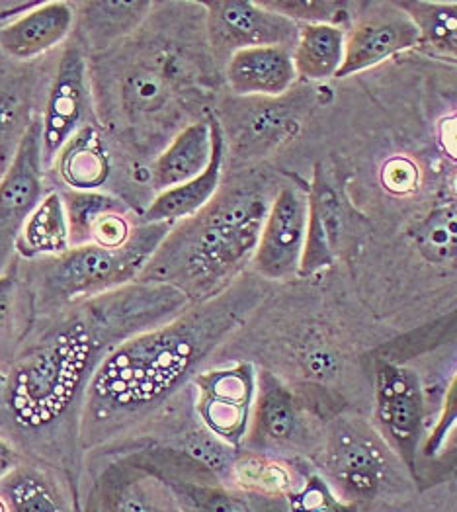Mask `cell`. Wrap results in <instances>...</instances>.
Masks as SVG:
<instances>
[{"label": "cell", "instance_id": "6da1fadb", "mask_svg": "<svg viewBox=\"0 0 457 512\" xmlns=\"http://www.w3.org/2000/svg\"><path fill=\"white\" fill-rule=\"evenodd\" d=\"M192 305L172 286L135 282L40 319L20 358L6 372L0 419L24 440H43L47 432L67 425L77 438L84 389L104 356Z\"/></svg>", "mask_w": 457, "mask_h": 512}, {"label": "cell", "instance_id": "7a4b0ae2", "mask_svg": "<svg viewBox=\"0 0 457 512\" xmlns=\"http://www.w3.org/2000/svg\"><path fill=\"white\" fill-rule=\"evenodd\" d=\"M266 298V280L241 276L223 294L194 303L165 325L112 348L84 389L77 438L84 448L127 436L167 403L209 354Z\"/></svg>", "mask_w": 457, "mask_h": 512}, {"label": "cell", "instance_id": "3957f363", "mask_svg": "<svg viewBox=\"0 0 457 512\" xmlns=\"http://www.w3.org/2000/svg\"><path fill=\"white\" fill-rule=\"evenodd\" d=\"M272 200L256 178L221 186L200 214L170 229L139 282L172 286L192 303L223 294L245 276Z\"/></svg>", "mask_w": 457, "mask_h": 512}, {"label": "cell", "instance_id": "277c9868", "mask_svg": "<svg viewBox=\"0 0 457 512\" xmlns=\"http://www.w3.org/2000/svg\"><path fill=\"white\" fill-rule=\"evenodd\" d=\"M170 223H141L122 249L71 247L63 255L38 260L16 256L36 301L38 321L71 305L106 296L139 282L145 266L167 239Z\"/></svg>", "mask_w": 457, "mask_h": 512}, {"label": "cell", "instance_id": "5b68a950", "mask_svg": "<svg viewBox=\"0 0 457 512\" xmlns=\"http://www.w3.org/2000/svg\"><path fill=\"white\" fill-rule=\"evenodd\" d=\"M319 464L334 493L362 509L401 483L405 468L377 428L350 417L329 427Z\"/></svg>", "mask_w": 457, "mask_h": 512}, {"label": "cell", "instance_id": "8992f818", "mask_svg": "<svg viewBox=\"0 0 457 512\" xmlns=\"http://www.w3.org/2000/svg\"><path fill=\"white\" fill-rule=\"evenodd\" d=\"M178 452L145 448L110 464L98 479L96 512H194L176 485Z\"/></svg>", "mask_w": 457, "mask_h": 512}, {"label": "cell", "instance_id": "52a82bcc", "mask_svg": "<svg viewBox=\"0 0 457 512\" xmlns=\"http://www.w3.org/2000/svg\"><path fill=\"white\" fill-rule=\"evenodd\" d=\"M96 122L88 53L73 34L59 51L42 112V161L49 171L63 145L86 124Z\"/></svg>", "mask_w": 457, "mask_h": 512}, {"label": "cell", "instance_id": "ba28073f", "mask_svg": "<svg viewBox=\"0 0 457 512\" xmlns=\"http://www.w3.org/2000/svg\"><path fill=\"white\" fill-rule=\"evenodd\" d=\"M377 432L415 477L424 444V391L415 370L383 360L375 370Z\"/></svg>", "mask_w": 457, "mask_h": 512}, {"label": "cell", "instance_id": "9c48e42d", "mask_svg": "<svg viewBox=\"0 0 457 512\" xmlns=\"http://www.w3.org/2000/svg\"><path fill=\"white\" fill-rule=\"evenodd\" d=\"M59 51L30 63L0 53V178L14 163L30 128L42 120Z\"/></svg>", "mask_w": 457, "mask_h": 512}, {"label": "cell", "instance_id": "30bf717a", "mask_svg": "<svg viewBox=\"0 0 457 512\" xmlns=\"http://www.w3.org/2000/svg\"><path fill=\"white\" fill-rule=\"evenodd\" d=\"M206 20V38L217 59L252 47H290L297 43L301 26L266 8L260 0H208L200 2Z\"/></svg>", "mask_w": 457, "mask_h": 512}, {"label": "cell", "instance_id": "8fae6325", "mask_svg": "<svg viewBox=\"0 0 457 512\" xmlns=\"http://www.w3.org/2000/svg\"><path fill=\"white\" fill-rule=\"evenodd\" d=\"M196 387V411L204 428L227 446L239 450L249 434L256 401L258 374L250 362L200 372Z\"/></svg>", "mask_w": 457, "mask_h": 512}, {"label": "cell", "instance_id": "7c38bea8", "mask_svg": "<svg viewBox=\"0 0 457 512\" xmlns=\"http://www.w3.org/2000/svg\"><path fill=\"white\" fill-rule=\"evenodd\" d=\"M49 190L42 161V120H38L0 178V274L16 258L18 237Z\"/></svg>", "mask_w": 457, "mask_h": 512}, {"label": "cell", "instance_id": "4fadbf2b", "mask_svg": "<svg viewBox=\"0 0 457 512\" xmlns=\"http://www.w3.org/2000/svg\"><path fill=\"white\" fill-rule=\"evenodd\" d=\"M307 241V198L293 186H284L264 219L252 270L266 282H280L299 274Z\"/></svg>", "mask_w": 457, "mask_h": 512}, {"label": "cell", "instance_id": "5bb4252c", "mask_svg": "<svg viewBox=\"0 0 457 512\" xmlns=\"http://www.w3.org/2000/svg\"><path fill=\"white\" fill-rule=\"evenodd\" d=\"M59 192L65 204L71 247L96 245L102 249H122L143 223L141 214L112 192H77L65 188Z\"/></svg>", "mask_w": 457, "mask_h": 512}, {"label": "cell", "instance_id": "9a60e30c", "mask_svg": "<svg viewBox=\"0 0 457 512\" xmlns=\"http://www.w3.org/2000/svg\"><path fill=\"white\" fill-rule=\"evenodd\" d=\"M77 26L75 2L43 0L40 6L0 28V53L30 63L59 51Z\"/></svg>", "mask_w": 457, "mask_h": 512}, {"label": "cell", "instance_id": "2e32d148", "mask_svg": "<svg viewBox=\"0 0 457 512\" xmlns=\"http://www.w3.org/2000/svg\"><path fill=\"white\" fill-rule=\"evenodd\" d=\"M303 430L301 407L290 387L270 372L258 374L256 401L250 419V452L280 454L299 444Z\"/></svg>", "mask_w": 457, "mask_h": 512}, {"label": "cell", "instance_id": "e0dca14e", "mask_svg": "<svg viewBox=\"0 0 457 512\" xmlns=\"http://www.w3.org/2000/svg\"><path fill=\"white\" fill-rule=\"evenodd\" d=\"M418 43L420 34L415 22L397 4L385 12L370 14L346 36V55L336 79L366 71Z\"/></svg>", "mask_w": 457, "mask_h": 512}, {"label": "cell", "instance_id": "ac0fdd59", "mask_svg": "<svg viewBox=\"0 0 457 512\" xmlns=\"http://www.w3.org/2000/svg\"><path fill=\"white\" fill-rule=\"evenodd\" d=\"M209 124H211V135H213V153L206 171L176 188L157 194L141 214L143 223L176 225L184 219L200 214L217 196L223 182L227 141L223 135V128L219 124V118L213 112H209Z\"/></svg>", "mask_w": 457, "mask_h": 512}, {"label": "cell", "instance_id": "d6986e66", "mask_svg": "<svg viewBox=\"0 0 457 512\" xmlns=\"http://www.w3.org/2000/svg\"><path fill=\"white\" fill-rule=\"evenodd\" d=\"M49 172L57 176L65 190L100 192L108 188L116 172V161L98 122L86 124L63 145Z\"/></svg>", "mask_w": 457, "mask_h": 512}, {"label": "cell", "instance_id": "ffe728a7", "mask_svg": "<svg viewBox=\"0 0 457 512\" xmlns=\"http://www.w3.org/2000/svg\"><path fill=\"white\" fill-rule=\"evenodd\" d=\"M290 47H252L225 63L229 88L241 98H280L295 85L297 71Z\"/></svg>", "mask_w": 457, "mask_h": 512}, {"label": "cell", "instance_id": "44dd1931", "mask_svg": "<svg viewBox=\"0 0 457 512\" xmlns=\"http://www.w3.org/2000/svg\"><path fill=\"white\" fill-rule=\"evenodd\" d=\"M211 153L213 135L208 112L204 118L180 129L159 157L147 167L145 188L157 196L200 176L211 161Z\"/></svg>", "mask_w": 457, "mask_h": 512}, {"label": "cell", "instance_id": "7402d4cb", "mask_svg": "<svg viewBox=\"0 0 457 512\" xmlns=\"http://www.w3.org/2000/svg\"><path fill=\"white\" fill-rule=\"evenodd\" d=\"M75 36L83 42L88 55L104 51L135 34L155 8L151 0H88L75 2Z\"/></svg>", "mask_w": 457, "mask_h": 512}, {"label": "cell", "instance_id": "603a6c76", "mask_svg": "<svg viewBox=\"0 0 457 512\" xmlns=\"http://www.w3.org/2000/svg\"><path fill=\"white\" fill-rule=\"evenodd\" d=\"M36 323V301L14 258L0 274V370L4 374L20 358Z\"/></svg>", "mask_w": 457, "mask_h": 512}, {"label": "cell", "instance_id": "cb8c5ba5", "mask_svg": "<svg viewBox=\"0 0 457 512\" xmlns=\"http://www.w3.org/2000/svg\"><path fill=\"white\" fill-rule=\"evenodd\" d=\"M71 249L69 223L59 188H51L28 217L18 243L16 256L22 260H38L63 255Z\"/></svg>", "mask_w": 457, "mask_h": 512}, {"label": "cell", "instance_id": "d4e9b609", "mask_svg": "<svg viewBox=\"0 0 457 512\" xmlns=\"http://www.w3.org/2000/svg\"><path fill=\"white\" fill-rule=\"evenodd\" d=\"M291 53L297 77L305 81L338 77L346 55V30L333 24L301 26Z\"/></svg>", "mask_w": 457, "mask_h": 512}, {"label": "cell", "instance_id": "484cf974", "mask_svg": "<svg viewBox=\"0 0 457 512\" xmlns=\"http://www.w3.org/2000/svg\"><path fill=\"white\" fill-rule=\"evenodd\" d=\"M301 481L288 464L258 452L239 454L231 471L235 489L270 499H288Z\"/></svg>", "mask_w": 457, "mask_h": 512}, {"label": "cell", "instance_id": "4316f807", "mask_svg": "<svg viewBox=\"0 0 457 512\" xmlns=\"http://www.w3.org/2000/svg\"><path fill=\"white\" fill-rule=\"evenodd\" d=\"M8 512H69L55 485L40 468L18 466L0 481Z\"/></svg>", "mask_w": 457, "mask_h": 512}, {"label": "cell", "instance_id": "83f0119b", "mask_svg": "<svg viewBox=\"0 0 457 512\" xmlns=\"http://www.w3.org/2000/svg\"><path fill=\"white\" fill-rule=\"evenodd\" d=\"M418 28L420 42L444 57L457 59V2H395Z\"/></svg>", "mask_w": 457, "mask_h": 512}, {"label": "cell", "instance_id": "f1b7e54d", "mask_svg": "<svg viewBox=\"0 0 457 512\" xmlns=\"http://www.w3.org/2000/svg\"><path fill=\"white\" fill-rule=\"evenodd\" d=\"M266 8L290 18L299 26L307 24H333L344 26L350 22L354 4L336 0H260Z\"/></svg>", "mask_w": 457, "mask_h": 512}, {"label": "cell", "instance_id": "f546056e", "mask_svg": "<svg viewBox=\"0 0 457 512\" xmlns=\"http://www.w3.org/2000/svg\"><path fill=\"white\" fill-rule=\"evenodd\" d=\"M364 509L340 499L321 473L303 477L288 497V512H362Z\"/></svg>", "mask_w": 457, "mask_h": 512}, {"label": "cell", "instance_id": "4dcf8cb0", "mask_svg": "<svg viewBox=\"0 0 457 512\" xmlns=\"http://www.w3.org/2000/svg\"><path fill=\"white\" fill-rule=\"evenodd\" d=\"M457 423V374L452 380V384L446 391L444 403H442V411L440 417L436 421V425L432 428V432L424 438L422 444V454L426 458H436L440 454V448L448 436V432L454 428Z\"/></svg>", "mask_w": 457, "mask_h": 512}, {"label": "cell", "instance_id": "1f68e13d", "mask_svg": "<svg viewBox=\"0 0 457 512\" xmlns=\"http://www.w3.org/2000/svg\"><path fill=\"white\" fill-rule=\"evenodd\" d=\"M42 2L43 0H0V28L16 22Z\"/></svg>", "mask_w": 457, "mask_h": 512}, {"label": "cell", "instance_id": "d6a6232c", "mask_svg": "<svg viewBox=\"0 0 457 512\" xmlns=\"http://www.w3.org/2000/svg\"><path fill=\"white\" fill-rule=\"evenodd\" d=\"M20 466V452L6 436L0 434V481Z\"/></svg>", "mask_w": 457, "mask_h": 512}, {"label": "cell", "instance_id": "836d02e7", "mask_svg": "<svg viewBox=\"0 0 457 512\" xmlns=\"http://www.w3.org/2000/svg\"><path fill=\"white\" fill-rule=\"evenodd\" d=\"M436 458H444V460H450L457 464V423L454 428L448 432L442 448H440V454Z\"/></svg>", "mask_w": 457, "mask_h": 512}, {"label": "cell", "instance_id": "e575fe53", "mask_svg": "<svg viewBox=\"0 0 457 512\" xmlns=\"http://www.w3.org/2000/svg\"><path fill=\"white\" fill-rule=\"evenodd\" d=\"M444 145H446V149L452 153V155H456L457 157V122L454 124H450L446 131H444Z\"/></svg>", "mask_w": 457, "mask_h": 512}, {"label": "cell", "instance_id": "d590c367", "mask_svg": "<svg viewBox=\"0 0 457 512\" xmlns=\"http://www.w3.org/2000/svg\"><path fill=\"white\" fill-rule=\"evenodd\" d=\"M4 389H6V374L0 370V399L4 395Z\"/></svg>", "mask_w": 457, "mask_h": 512}, {"label": "cell", "instance_id": "8d00e7d4", "mask_svg": "<svg viewBox=\"0 0 457 512\" xmlns=\"http://www.w3.org/2000/svg\"><path fill=\"white\" fill-rule=\"evenodd\" d=\"M0 512H8V507H6V503H4L2 497H0Z\"/></svg>", "mask_w": 457, "mask_h": 512}, {"label": "cell", "instance_id": "74e56055", "mask_svg": "<svg viewBox=\"0 0 457 512\" xmlns=\"http://www.w3.org/2000/svg\"><path fill=\"white\" fill-rule=\"evenodd\" d=\"M86 512H96V509H94V507H92V505H90V507H88V511Z\"/></svg>", "mask_w": 457, "mask_h": 512}]
</instances>
